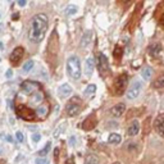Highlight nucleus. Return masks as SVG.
<instances>
[{"mask_svg": "<svg viewBox=\"0 0 164 164\" xmlns=\"http://www.w3.org/2000/svg\"><path fill=\"white\" fill-rule=\"evenodd\" d=\"M71 94H72V87L68 85V83H64V85H62V86H60V87L58 89V95H59L62 99L68 98Z\"/></svg>", "mask_w": 164, "mask_h": 164, "instance_id": "obj_11", "label": "nucleus"}, {"mask_svg": "<svg viewBox=\"0 0 164 164\" xmlns=\"http://www.w3.org/2000/svg\"><path fill=\"white\" fill-rule=\"evenodd\" d=\"M114 55H115V56H118V58H119V56L122 55V48H119V46H117V48H115V50H114Z\"/></svg>", "mask_w": 164, "mask_h": 164, "instance_id": "obj_28", "label": "nucleus"}, {"mask_svg": "<svg viewBox=\"0 0 164 164\" xmlns=\"http://www.w3.org/2000/svg\"><path fill=\"white\" fill-rule=\"evenodd\" d=\"M98 68L101 75H104L109 71V64H108V59L104 54H99L98 56Z\"/></svg>", "mask_w": 164, "mask_h": 164, "instance_id": "obj_8", "label": "nucleus"}, {"mask_svg": "<svg viewBox=\"0 0 164 164\" xmlns=\"http://www.w3.org/2000/svg\"><path fill=\"white\" fill-rule=\"evenodd\" d=\"M5 76H6V78H11V77L13 76V71H12V69H8L6 73H5Z\"/></svg>", "mask_w": 164, "mask_h": 164, "instance_id": "obj_29", "label": "nucleus"}, {"mask_svg": "<svg viewBox=\"0 0 164 164\" xmlns=\"http://www.w3.org/2000/svg\"><path fill=\"white\" fill-rule=\"evenodd\" d=\"M108 141H109V144H119L122 141V137L118 133H110L108 137Z\"/></svg>", "mask_w": 164, "mask_h": 164, "instance_id": "obj_18", "label": "nucleus"}, {"mask_svg": "<svg viewBox=\"0 0 164 164\" xmlns=\"http://www.w3.org/2000/svg\"><path fill=\"white\" fill-rule=\"evenodd\" d=\"M31 139H32L33 142H39L40 140H41V135H40V133H32Z\"/></svg>", "mask_w": 164, "mask_h": 164, "instance_id": "obj_26", "label": "nucleus"}, {"mask_svg": "<svg viewBox=\"0 0 164 164\" xmlns=\"http://www.w3.org/2000/svg\"><path fill=\"white\" fill-rule=\"evenodd\" d=\"M35 164H49V162L45 158H41V156H40V158H36Z\"/></svg>", "mask_w": 164, "mask_h": 164, "instance_id": "obj_27", "label": "nucleus"}, {"mask_svg": "<svg viewBox=\"0 0 164 164\" xmlns=\"http://www.w3.org/2000/svg\"><path fill=\"white\" fill-rule=\"evenodd\" d=\"M141 90H142V82L140 80H135L132 82V85L130 86L128 91H127V99L128 100H135L137 96L141 94Z\"/></svg>", "mask_w": 164, "mask_h": 164, "instance_id": "obj_5", "label": "nucleus"}, {"mask_svg": "<svg viewBox=\"0 0 164 164\" xmlns=\"http://www.w3.org/2000/svg\"><path fill=\"white\" fill-rule=\"evenodd\" d=\"M154 87H155V89H162V87H164V75L159 76L158 78L154 81Z\"/></svg>", "mask_w": 164, "mask_h": 164, "instance_id": "obj_20", "label": "nucleus"}, {"mask_svg": "<svg viewBox=\"0 0 164 164\" xmlns=\"http://www.w3.org/2000/svg\"><path fill=\"white\" fill-rule=\"evenodd\" d=\"M151 75H153V69L150 68V67H145V68L141 71V76H142V78L145 80V81H149Z\"/></svg>", "mask_w": 164, "mask_h": 164, "instance_id": "obj_17", "label": "nucleus"}, {"mask_svg": "<svg viewBox=\"0 0 164 164\" xmlns=\"http://www.w3.org/2000/svg\"><path fill=\"white\" fill-rule=\"evenodd\" d=\"M23 51H25V50H23L22 46H17V48L11 53V56H9V59H11V62L14 65H17L19 62H21V59H22V56H23Z\"/></svg>", "mask_w": 164, "mask_h": 164, "instance_id": "obj_7", "label": "nucleus"}, {"mask_svg": "<svg viewBox=\"0 0 164 164\" xmlns=\"http://www.w3.org/2000/svg\"><path fill=\"white\" fill-rule=\"evenodd\" d=\"M91 41H92V32L91 31H86L82 35V39H81L80 45H81L82 48H86V46H89L90 44H91Z\"/></svg>", "mask_w": 164, "mask_h": 164, "instance_id": "obj_14", "label": "nucleus"}, {"mask_svg": "<svg viewBox=\"0 0 164 164\" xmlns=\"http://www.w3.org/2000/svg\"><path fill=\"white\" fill-rule=\"evenodd\" d=\"M148 51H149V54L153 55V56L158 55L159 53L162 51V45H160V44H153V45H150L149 48H148Z\"/></svg>", "mask_w": 164, "mask_h": 164, "instance_id": "obj_16", "label": "nucleus"}, {"mask_svg": "<svg viewBox=\"0 0 164 164\" xmlns=\"http://www.w3.org/2000/svg\"><path fill=\"white\" fill-rule=\"evenodd\" d=\"M77 11H78V8H77L76 5H68L65 8V14L67 15H75Z\"/></svg>", "mask_w": 164, "mask_h": 164, "instance_id": "obj_23", "label": "nucleus"}, {"mask_svg": "<svg viewBox=\"0 0 164 164\" xmlns=\"http://www.w3.org/2000/svg\"><path fill=\"white\" fill-rule=\"evenodd\" d=\"M95 125H96V119H95V117L90 115L89 118L82 123V128H83V130H91V128H94V127H95Z\"/></svg>", "mask_w": 164, "mask_h": 164, "instance_id": "obj_15", "label": "nucleus"}, {"mask_svg": "<svg viewBox=\"0 0 164 164\" xmlns=\"http://www.w3.org/2000/svg\"><path fill=\"white\" fill-rule=\"evenodd\" d=\"M65 164H75V160H73V159H68L65 162Z\"/></svg>", "mask_w": 164, "mask_h": 164, "instance_id": "obj_32", "label": "nucleus"}, {"mask_svg": "<svg viewBox=\"0 0 164 164\" xmlns=\"http://www.w3.org/2000/svg\"><path fill=\"white\" fill-rule=\"evenodd\" d=\"M114 164H119V163H114Z\"/></svg>", "mask_w": 164, "mask_h": 164, "instance_id": "obj_33", "label": "nucleus"}, {"mask_svg": "<svg viewBox=\"0 0 164 164\" xmlns=\"http://www.w3.org/2000/svg\"><path fill=\"white\" fill-rule=\"evenodd\" d=\"M140 132V123L139 120H132L131 125L127 128V135L128 136H136Z\"/></svg>", "mask_w": 164, "mask_h": 164, "instance_id": "obj_12", "label": "nucleus"}, {"mask_svg": "<svg viewBox=\"0 0 164 164\" xmlns=\"http://www.w3.org/2000/svg\"><path fill=\"white\" fill-rule=\"evenodd\" d=\"M48 26H49V19L46 14L40 13L32 17L31 19V25H30L28 30V39L33 44H39L42 41V39L45 37V33L48 31Z\"/></svg>", "mask_w": 164, "mask_h": 164, "instance_id": "obj_2", "label": "nucleus"}, {"mask_svg": "<svg viewBox=\"0 0 164 164\" xmlns=\"http://www.w3.org/2000/svg\"><path fill=\"white\" fill-rule=\"evenodd\" d=\"M94 68H95V60H94V58H87L85 62V73L86 76H91L92 72H94Z\"/></svg>", "mask_w": 164, "mask_h": 164, "instance_id": "obj_13", "label": "nucleus"}, {"mask_svg": "<svg viewBox=\"0 0 164 164\" xmlns=\"http://www.w3.org/2000/svg\"><path fill=\"white\" fill-rule=\"evenodd\" d=\"M15 139L18 142H23L25 141V135H23L21 131H18V132H15Z\"/></svg>", "mask_w": 164, "mask_h": 164, "instance_id": "obj_25", "label": "nucleus"}, {"mask_svg": "<svg viewBox=\"0 0 164 164\" xmlns=\"http://www.w3.org/2000/svg\"><path fill=\"white\" fill-rule=\"evenodd\" d=\"M18 5H19V6H25V5H26V1H25V0H19V1H18Z\"/></svg>", "mask_w": 164, "mask_h": 164, "instance_id": "obj_30", "label": "nucleus"}, {"mask_svg": "<svg viewBox=\"0 0 164 164\" xmlns=\"http://www.w3.org/2000/svg\"><path fill=\"white\" fill-rule=\"evenodd\" d=\"M154 128L155 131L159 133L162 137H164V113L163 114H159L155 118V122H154Z\"/></svg>", "mask_w": 164, "mask_h": 164, "instance_id": "obj_9", "label": "nucleus"}, {"mask_svg": "<svg viewBox=\"0 0 164 164\" xmlns=\"http://www.w3.org/2000/svg\"><path fill=\"white\" fill-rule=\"evenodd\" d=\"M33 64H35V62H33V60H27V62H26L25 64H23V67H22L23 72H25V73H28V72L33 68Z\"/></svg>", "mask_w": 164, "mask_h": 164, "instance_id": "obj_21", "label": "nucleus"}, {"mask_svg": "<svg viewBox=\"0 0 164 164\" xmlns=\"http://www.w3.org/2000/svg\"><path fill=\"white\" fill-rule=\"evenodd\" d=\"M95 91H96V86L95 85H89L87 87H86V90H85V96H91V95H94V94H95Z\"/></svg>", "mask_w": 164, "mask_h": 164, "instance_id": "obj_22", "label": "nucleus"}, {"mask_svg": "<svg viewBox=\"0 0 164 164\" xmlns=\"http://www.w3.org/2000/svg\"><path fill=\"white\" fill-rule=\"evenodd\" d=\"M163 164H164V163H163Z\"/></svg>", "mask_w": 164, "mask_h": 164, "instance_id": "obj_34", "label": "nucleus"}, {"mask_svg": "<svg viewBox=\"0 0 164 164\" xmlns=\"http://www.w3.org/2000/svg\"><path fill=\"white\" fill-rule=\"evenodd\" d=\"M67 72L73 80H78L81 77V62L78 56L72 55L67 60Z\"/></svg>", "mask_w": 164, "mask_h": 164, "instance_id": "obj_3", "label": "nucleus"}, {"mask_svg": "<svg viewBox=\"0 0 164 164\" xmlns=\"http://www.w3.org/2000/svg\"><path fill=\"white\" fill-rule=\"evenodd\" d=\"M82 108V101L80 98H77V96H75V98H72L71 101L67 104L65 106V112L68 115H77L80 113V110H81Z\"/></svg>", "mask_w": 164, "mask_h": 164, "instance_id": "obj_4", "label": "nucleus"}, {"mask_svg": "<svg viewBox=\"0 0 164 164\" xmlns=\"http://www.w3.org/2000/svg\"><path fill=\"white\" fill-rule=\"evenodd\" d=\"M160 25H162L163 27H164V14H163L162 17H160Z\"/></svg>", "mask_w": 164, "mask_h": 164, "instance_id": "obj_31", "label": "nucleus"}, {"mask_svg": "<svg viewBox=\"0 0 164 164\" xmlns=\"http://www.w3.org/2000/svg\"><path fill=\"white\" fill-rule=\"evenodd\" d=\"M126 110V105L123 104V103H119V104L114 105L112 109H110V114H112L113 117H115V118H118V117H120L125 113Z\"/></svg>", "mask_w": 164, "mask_h": 164, "instance_id": "obj_10", "label": "nucleus"}, {"mask_svg": "<svg viewBox=\"0 0 164 164\" xmlns=\"http://www.w3.org/2000/svg\"><path fill=\"white\" fill-rule=\"evenodd\" d=\"M85 164H99V159L94 154H89L85 159Z\"/></svg>", "mask_w": 164, "mask_h": 164, "instance_id": "obj_19", "label": "nucleus"}, {"mask_svg": "<svg viewBox=\"0 0 164 164\" xmlns=\"http://www.w3.org/2000/svg\"><path fill=\"white\" fill-rule=\"evenodd\" d=\"M127 82H128V76L126 75V73H123V75H120L118 78L115 80L114 82V94L115 95H122L123 92H125L126 90V86H127Z\"/></svg>", "mask_w": 164, "mask_h": 164, "instance_id": "obj_6", "label": "nucleus"}, {"mask_svg": "<svg viewBox=\"0 0 164 164\" xmlns=\"http://www.w3.org/2000/svg\"><path fill=\"white\" fill-rule=\"evenodd\" d=\"M50 146H51V142H48V144L45 145V148H44V149H41V150H40V153H39V154H40V156H41V158H44V156L46 155V154L49 153Z\"/></svg>", "mask_w": 164, "mask_h": 164, "instance_id": "obj_24", "label": "nucleus"}, {"mask_svg": "<svg viewBox=\"0 0 164 164\" xmlns=\"http://www.w3.org/2000/svg\"><path fill=\"white\" fill-rule=\"evenodd\" d=\"M15 112L26 120L44 119L49 113L45 94L41 86L35 81H26L15 99Z\"/></svg>", "mask_w": 164, "mask_h": 164, "instance_id": "obj_1", "label": "nucleus"}]
</instances>
